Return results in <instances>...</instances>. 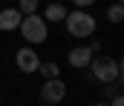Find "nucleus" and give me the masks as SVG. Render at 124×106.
I'll list each match as a JSON object with an SVG mask.
<instances>
[{
  "label": "nucleus",
  "instance_id": "nucleus-1",
  "mask_svg": "<svg viewBox=\"0 0 124 106\" xmlns=\"http://www.w3.org/2000/svg\"><path fill=\"white\" fill-rule=\"evenodd\" d=\"M20 35H23V40H29V43H46V37H49V23L35 12V14H23V20H20Z\"/></svg>",
  "mask_w": 124,
  "mask_h": 106
},
{
  "label": "nucleus",
  "instance_id": "nucleus-2",
  "mask_svg": "<svg viewBox=\"0 0 124 106\" xmlns=\"http://www.w3.org/2000/svg\"><path fill=\"white\" fill-rule=\"evenodd\" d=\"M63 23H66V32H69L72 37H90V35H95V17L87 14L84 9L69 12Z\"/></svg>",
  "mask_w": 124,
  "mask_h": 106
},
{
  "label": "nucleus",
  "instance_id": "nucleus-3",
  "mask_svg": "<svg viewBox=\"0 0 124 106\" xmlns=\"http://www.w3.org/2000/svg\"><path fill=\"white\" fill-rule=\"evenodd\" d=\"M87 69L93 72V77L101 80V83H113V80L118 77V63H116L113 57H93V63H90Z\"/></svg>",
  "mask_w": 124,
  "mask_h": 106
},
{
  "label": "nucleus",
  "instance_id": "nucleus-4",
  "mask_svg": "<svg viewBox=\"0 0 124 106\" xmlns=\"http://www.w3.org/2000/svg\"><path fill=\"white\" fill-rule=\"evenodd\" d=\"M63 95H66V83H63L61 77L43 80V86H40V98H43V103H58V100H63Z\"/></svg>",
  "mask_w": 124,
  "mask_h": 106
},
{
  "label": "nucleus",
  "instance_id": "nucleus-5",
  "mask_svg": "<svg viewBox=\"0 0 124 106\" xmlns=\"http://www.w3.org/2000/svg\"><path fill=\"white\" fill-rule=\"evenodd\" d=\"M15 63H17V69L23 72V75H32V72H38L40 57L35 55V49H20V52L15 55Z\"/></svg>",
  "mask_w": 124,
  "mask_h": 106
},
{
  "label": "nucleus",
  "instance_id": "nucleus-6",
  "mask_svg": "<svg viewBox=\"0 0 124 106\" xmlns=\"http://www.w3.org/2000/svg\"><path fill=\"white\" fill-rule=\"evenodd\" d=\"M69 66H75V69H87L90 63H93V49L90 46H75V49H69Z\"/></svg>",
  "mask_w": 124,
  "mask_h": 106
},
{
  "label": "nucleus",
  "instance_id": "nucleus-7",
  "mask_svg": "<svg viewBox=\"0 0 124 106\" xmlns=\"http://www.w3.org/2000/svg\"><path fill=\"white\" fill-rule=\"evenodd\" d=\"M20 20H23V14H20L17 9H3V12H0V29H3V32H15V29L20 26Z\"/></svg>",
  "mask_w": 124,
  "mask_h": 106
},
{
  "label": "nucleus",
  "instance_id": "nucleus-8",
  "mask_svg": "<svg viewBox=\"0 0 124 106\" xmlns=\"http://www.w3.org/2000/svg\"><path fill=\"white\" fill-rule=\"evenodd\" d=\"M66 14H69V12H66V6H63V3H49V6H46L43 20H46V23H63V20H66Z\"/></svg>",
  "mask_w": 124,
  "mask_h": 106
},
{
  "label": "nucleus",
  "instance_id": "nucleus-9",
  "mask_svg": "<svg viewBox=\"0 0 124 106\" xmlns=\"http://www.w3.org/2000/svg\"><path fill=\"white\" fill-rule=\"evenodd\" d=\"M38 72L43 75V80H52V77H58V75H61L58 63H52V60H43V63H38Z\"/></svg>",
  "mask_w": 124,
  "mask_h": 106
},
{
  "label": "nucleus",
  "instance_id": "nucleus-10",
  "mask_svg": "<svg viewBox=\"0 0 124 106\" xmlns=\"http://www.w3.org/2000/svg\"><path fill=\"white\" fill-rule=\"evenodd\" d=\"M107 20H110V23H121L124 20V6L121 3H113V6L107 9Z\"/></svg>",
  "mask_w": 124,
  "mask_h": 106
},
{
  "label": "nucleus",
  "instance_id": "nucleus-11",
  "mask_svg": "<svg viewBox=\"0 0 124 106\" xmlns=\"http://www.w3.org/2000/svg\"><path fill=\"white\" fill-rule=\"evenodd\" d=\"M38 3H40V0H20L17 12H20V14H35V12H38Z\"/></svg>",
  "mask_w": 124,
  "mask_h": 106
},
{
  "label": "nucleus",
  "instance_id": "nucleus-12",
  "mask_svg": "<svg viewBox=\"0 0 124 106\" xmlns=\"http://www.w3.org/2000/svg\"><path fill=\"white\" fill-rule=\"evenodd\" d=\"M101 92H104L107 98H116V92H118V89H116L113 83H104V89H101Z\"/></svg>",
  "mask_w": 124,
  "mask_h": 106
},
{
  "label": "nucleus",
  "instance_id": "nucleus-13",
  "mask_svg": "<svg viewBox=\"0 0 124 106\" xmlns=\"http://www.w3.org/2000/svg\"><path fill=\"white\" fill-rule=\"evenodd\" d=\"M72 3H75V6H78V9H87V6H93L95 0H72Z\"/></svg>",
  "mask_w": 124,
  "mask_h": 106
},
{
  "label": "nucleus",
  "instance_id": "nucleus-14",
  "mask_svg": "<svg viewBox=\"0 0 124 106\" xmlns=\"http://www.w3.org/2000/svg\"><path fill=\"white\" fill-rule=\"evenodd\" d=\"M110 106H124V95H116V98L110 100Z\"/></svg>",
  "mask_w": 124,
  "mask_h": 106
},
{
  "label": "nucleus",
  "instance_id": "nucleus-15",
  "mask_svg": "<svg viewBox=\"0 0 124 106\" xmlns=\"http://www.w3.org/2000/svg\"><path fill=\"white\" fill-rule=\"evenodd\" d=\"M90 49H93V52H98V49H101V40H98V37H93V43H90Z\"/></svg>",
  "mask_w": 124,
  "mask_h": 106
},
{
  "label": "nucleus",
  "instance_id": "nucleus-16",
  "mask_svg": "<svg viewBox=\"0 0 124 106\" xmlns=\"http://www.w3.org/2000/svg\"><path fill=\"white\" fill-rule=\"evenodd\" d=\"M118 77H124V57L118 60Z\"/></svg>",
  "mask_w": 124,
  "mask_h": 106
},
{
  "label": "nucleus",
  "instance_id": "nucleus-17",
  "mask_svg": "<svg viewBox=\"0 0 124 106\" xmlns=\"http://www.w3.org/2000/svg\"><path fill=\"white\" fill-rule=\"evenodd\" d=\"M93 106H110V103H107V100H98V103H93Z\"/></svg>",
  "mask_w": 124,
  "mask_h": 106
},
{
  "label": "nucleus",
  "instance_id": "nucleus-18",
  "mask_svg": "<svg viewBox=\"0 0 124 106\" xmlns=\"http://www.w3.org/2000/svg\"><path fill=\"white\" fill-rule=\"evenodd\" d=\"M121 95H124V77H121Z\"/></svg>",
  "mask_w": 124,
  "mask_h": 106
},
{
  "label": "nucleus",
  "instance_id": "nucleus-19",
  "mask_svg": "<svg viewBox=\"0 0 124 106\" xmlns=\"http://www.w3.org/2000/svg\"><path fill=\"white\" fill-rule=\"evenodd\" d=\"M43 106H55V103H43Z\"/></svg>",
  "mask_w": 124,
  "mask_h": 106
},
{
  "label": "nucleus",
  "instance_id": "nucleus-20",
  "mask_svg": "<svg viewBox=\"0 0 124 106\" xmlns=\"http://www.w3.org/2000/svg\"><path fill=\"white\" fill-rule=\"evenodd\" d=\"M0 103H3V95H0Z\"/></svg>",
  "mask_w": 124,
  "mask_h": 106
},
{
  "label": "nucleus",
  "instance_id": "nucleus-21",
  "mask_svg": "<svg viewBox=\"0 0 124 106\" xmlns=\"http://www.w3.org/2000/svg\"><path fill=\"white\" fill-rule=\"evenodd\" d=\"M121 6H124V0H121Z\"/></svg>",
  "mask_w": 124,
  "mask_h": 106
}]
</instances>
